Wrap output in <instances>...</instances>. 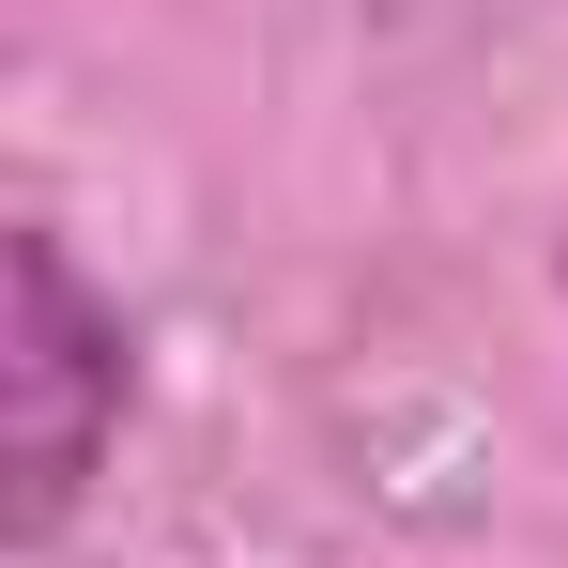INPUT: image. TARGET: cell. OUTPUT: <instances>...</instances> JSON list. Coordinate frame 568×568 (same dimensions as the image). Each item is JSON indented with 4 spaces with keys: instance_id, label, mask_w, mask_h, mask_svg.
Segmentation results:
<instances>
[{
    "instance_id": "cell-1",
    "label": "cell",
    "mask_w": 568,
    "mask_h": 568,
    "mask_svg": "<svg viewBox=\"0 0 568 568\" xmlns=\"http://www.w3.org/2000/svg\"><path fill=\"white\" fill-rule=\"evenodd\" d=\"M123 399H139V323L78 277L47 215H16L0 231V538L16 554L78 523L93 462L123 446Z\"/></svg>"
},
{
    "instance_id": "cell-2",
    "label": "cell",
    "mask_w": 568,
    "mask_h": 568,
    "mask_svg": "<svg viewBox=\"0 0 568 568\" xmlns=\"http://www.w3.org/2000/svg\"><path fill=\"white\" fill-rule=\"evenodd\" d=\"M554 277H568V246H554Z\"/></svg>"
}]
</instances>
